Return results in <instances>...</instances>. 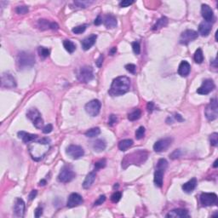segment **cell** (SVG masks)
I'll return each instance as SVG.
<instances>
[{
    "instance_id": "cell-1",
    "label": "cell",
    "mask_w": 218,
    "mask_h": 218,
    "mask_svg": "<svg viewBox=\"0 0 218 218\" xmlns=\"http://www.w3.org/2000/svg\"><path fill=\"white\" fill-rule=\"evenodd\" d=\"M131 87V80L125 76L118 77L113 80L108 93L112 96H119L127 93Z\"/></svg>"
},
{
    "instance_id": "cell-2",
    "label": "cell",
    "mask_w": 218,
    "mask_h": 218,
    "mask_svg": "<svg viewBox=\"0 0 218 218\" xmlns=\"http://www.w3.org/2000/svg\"><path fill=\"white\" fill-rule=\"evenodd\" d=\"M35 64V57L32 53L22 51L17 55L16 65L19 70H26L32 68Z\"/></svg>"
},
{
    "instance_id": "cell-3",
    "label": "cell",
    "mask_w": 218,
    "mask_h": 218,
    "mask_svg": "<svg viewBox=\"0 0 218 218\" xmlns=\"http://www.w3.org/2000/svg\"><path fill=\"white\" fill-rule=\"evenodd\" d=\"M147 159V153L145 151H138L131 153L125 156L124 159L122 161V166L124 167L125 164H136L144 163Z\"/></svg>"
},
{
    "instance_id": "cell-4",
    "label": "cell",
    "mask_w": 218,
    "mask_h": 218,
    "mask_svg": "<svg viewBox=\"0 0 218 218\" xmlns=\"http://www.w3.org/2000/svg\"><path fill=\"white\" fill-rule=\"evenodd\" d=\"M94 79L93 68L89 66H84L81 67L78 73V79L82 83H88Z\"/></svg>"
},
{
    "instance_id": "cell-5",
    "label": "cell",
    "mask_w": 218,
    "mask_h": 218,
    "mask_svg": "<svg viewBox=\"0 0 218 218\" xmlns=\"http://www.w3.org/2000/svg\"><path fill=\"white\" fill-rule=\"evenodd\" d=\"M75 176L76 175L73 171L72 167L70 165H65L62 168L60 174H59L58 181L62 183H67V182H69L72 180H73Z\"/></svg>"
},
{
    "instance_id": "cell-6",
    "label": "cell",
    "mask_w": 218,
    "mask_h": 218,
    "mask_svg": "<svg viewBox=\"0 0 218 218\" xmlns=\"http://www.w3.org/2000/svg\"><path fill=\"white\" fill-rule=\"evenodd\" d=\"M205 116L209 121H213L216 119L218 117V105L217 100L216 98L212 99L209 105L205 108Z\"/></svg>"
},
{
    "instance_id": "cell-7",
    "label": "cell",
    "mask_w": 218,
    "mask_h": 218,
    "mask_svg": "<svg viewBox=\"0 0 218 218\" xmlns=\"http://www.w3.org/2000/svg\"><path fill=\"white\" fill-rule=\"evenodd\" d=\"M26 116L30 120H32L33 123V125L37 128V129H41L44 125V120L41 118V114L37 110L36 108H30L27 113H26Z\"/></svg>"
},
{
    "instance_id": "cell-8",
    "label": "cell",
    "mask_w": 218,
    "mask_h": 218,
    "mask_svg": "<svg viewBox=\"0 0 218 218\" xmlns=\"http://www.w3.org/2000/svg\"><path fill=\"white\" fill-rule=\"evenodd\" d=\"M101 102L99 100H92L90 102H88L87 104L85 105V111L86 113L91 117L97 116L100 113L101 110Z\"/></svg>"
},
{
    "instance_id": "cell-9",
    "label": "cell",
    "mask_w": 218,
    "mask_h": 218,
    "mask_svg": "<svg viewBox=\"0 0 218 218\" xmlns=\"http://www.w3.org/2000/svg\"><path fill=\"white\" fill-rule=\"evenodd\" d=\"M67 154L73 159H79L84 156V151L82 147L78 145H70L67 147Z\"/></svg>"
},
{
    "instance_id": "cell-10",
    "label": "cell",
    "mask_w": 218,
    "mask_h": 218,
    "mask_svg": "<svg viewBox=\"0 0 218 218\" xmlns=\"http://www.w3.org/2000/svg\"><path fill=\"white\" fill-rule=\"evenodd\" d=\"M198 38V33L194 30H186L181 34L179 42L180 44L187 45L190 42H192L193 40H195Z\"/></svg>"
},
{
    "instance_id": "cell-11",
    "label": "cell",
    "mask_w": 218,
    "mask_h": 218,
    "mask_svg": "<svg viewBox=\"0 0 218 218\" xmlns=\"http://www.w3.org/2000/svg\"><path fill=\"white\" fill-rule=\"evenodd\" d=\"M171 143H172V139L171 137L160 139L159 141L155 142V144L153 145V150L157 153L166 151L169 148V147L171 145Z\"/></svg>"
},
{
    "instance_id": "cell-12",
    "label": "cell",
    "mask_w": 218,
    "mask_h": 218,
    "mask_svg": "<svg viewBox=\"0 0 218 218\" xmlns=\"http://www.w3.org/2000/svg\"><path fill=\"white\" fill-rule=\"evenodd\" d=\"M217 195L214 193H203L200 195V202L204 206H211L216 203Z\"/></svg>"
},
{
    "instance_id": "cell-13",
    "label": "cell",
    "mask_w": 218,
    "mask_h": 218,
    "mask_svg": "<svg viewBox=\"0 0 218 218\" xmlns=\"http://www.w3.org/2000/svg\"><path fill=\"white\" fill-rule=\"evenodd\" d=\"M215 89V84L213 80L205 79L202 85L197 90V93L200 95H208Z\"/></svg>"
},
{
    "instance_id": "cell-14",
    "label": "cell",
    "mask_w": 218,
    "mask_h": 218,
    "mask_svg": "<svg viewBox=\"0 0 218 218\" xmlns=\"http://www.w3.org/2000/svg\"><path fill=\"white\" fill-rule=\"evenodd\" d=\"M83 202H84L83 198L79 193H71L70 196L68 197L67 202V206L68 208L76 207V206H79L80 204H82Z\"/></svg>"
},
{
    "instance_id": "cell-15",
    "label": "cell",
    "mask_w": 218,
    "mask_h": 218,
    "mask_svg": "<svg viewBox=\"0 0 218 218\" xmlns=\"http://www.w3.org/2000/svg\"><path fill=\"white\" fill-rule=\"evenodd\" d=\"M2 87L13 89L16 87V82L14 77L10 73H3L2 75Z\"/></svg>"
},
{
    "instance_id": "cell-16",
    "label": "cell",
    "mask_w": 218,
    "mask_h": 218,
    "mask_svg": "<svg viewBox=\"0 0 218 218\" xmlns=\"http://www.w3.org/2000/svg\"><path fill=\"white\" fill-rule=\"evenodd\" d=\"M25 202L21 198H17L15 200V205H14V211L15 214L19 217H23L25 214Z\"/></svg>"
},
{
    "instance_id": "cell-17",
    "label": "cell",
    "mask_w": 218,
    "mask_h": 218,
    "mask_svg": "<svg viewBox=\"0 0 218 218\" xmlns=\"http://www.w3.org/2000/svg\"><path fill=\"white\" fill-rule=\"evenodd\" d=\"M201 14L203 18L205 20V22H211L214 20V13L213 10L209 5L207 4H203L201 7Z\"/></svg>"
},
{
    "instance_id": "cell-18",
    "label": "cell",
    "mask_w": 218,
    "mask_h": 218,
    "mask_svg": "<svg viewBox=\"0 0 218 218\" xmlns=\"http://www.w3.org/2000/svg\"><path fill=\"white\" fill-rule=\"evenodd\" d=\"M211 29H212V24L211 22H205L204 21L200 24L199 26V31L200 33L201 34V36L207 37L210 33H211Z\"/></svg>"
},
{
    "instance_id": "cell-19",
    "label": "cell",
    "mask_w": 218,
    "mask_h": 218,
    "mask_svg": "<svg viewBox=\"0 0 218 218\" xmlns=\"http://www.w3.org/2000/svg\"><path fill=\"white\" fill-rule=\"evenodd\" d=\"M96 38H97V36H96L95 34H91V36L85 38L81 42L82 48L84 49V50H90V49H91V48L95 44Z\"/></svg>"
},
{
    "instance_id": "cell-20",
    "label": "cell",
    "mask_w": 218,
    "mask_h": 218,
    "mask_svg": "<svg viewBox=\"0 0 218 218\" xmlns=\"http://www.w3.org/2000/svg\"><path fill=\"white\" fill-rule=\"evenodd\" d=\"M188 212L186 210L183 209H176L173 211H170L167 215L166 217H173V218H183L188 217Z\"/></svg>"
},
{
    "instance_id": "cell-21",
    "label": "cell",
    "mask_w": 218,
    "mask_h": 218,
    "mask_svg": "<svg viewBox=\"0 0 218 218\" xmlns=\"http://www.w3.org/2000/svg\"><path fill=\"white\" fill-rule=\"evenodd\" d=\"M191 66L187 61H182L178 67V74L181 77H187L190 73Z\"/></svg>"
},
{
    "instance_id": "cell-22",
    "label": "cell",
    "mask_w": 218,
    "mask_h": 218,
    "mask_svg": "<svg viewBox=\"0 0 218 218\" xmlns=\"http://www.w3.org/2000/svg\"><path fill=\"white\" fill-rule=\"evenodd\" d=\"M18 136L19 138H21L25 142V143H30V142H34L37 138H38V135L34 134H30L25 131H20L18 132Z\"/></svg>"
},
{
    "instance_id": "cell-23",
    "label": "cell",
    "mask_w": 218,
    "mask_h": 218,
    "mask_svg": "<svg viewBox=\"0 0 218 218\" xmlns=\"http://www.w3.org/2000/svg\"><path fill=\"white\" fill-rule=\"evenodd\" d=\"M104 25L108 29H113L117 26V19L113 15H107L104 19Z\"/></svg>"
},
{
    "instance_id": "cell-24",
    "label": "cell",
    "mask_w": 218,
    "mask_h": 218,
    "mask_svg": "<svg viewBox=\"0 0 218 218\" xmlns=\"http://www.w3.org/2000/svg\"><path fill=\"white\" fill-rule=\"evenodd\" d=\"M95 177H96L95 172H94V171L90 172V173L86 176V177H85L84 182H83V188H84V189L90 188L91 186H92V184L94 183Z\"/></svg>"
},
{
    "instance_id": "cell-25",
    "label": "cell",
    "mask_w": 218,
    "mask_h": 218,
    "mask_svg": "<svg viewBox=\"0 0 218 218\" xmlns=\"http://www.w3.org/2000/svg\"><path fill=\"white\" fill-rule=\"evenodd\" d=\"M197 186V179L196 178H192L190 181H188V182L184 183L182 185V190L187 193H190L193 192V190L195 189Z\"/></svg>"
},
{
    "instance_id": "cell-26",
    "label": "cell",
    "mask_w": 218,
    "mask_h": 218,
    "mask_svg": "<svg viewBox=\"0 0 218 218\" xmlns=\"http://www.w3.org/2000/svg\"><path fill=\"white\" fill-rule=\"evenodd\" d=\"M164 171H162V170H159L157 169L155 173H154V183L157 187H159L161 188L163 186V177H164Z\"/></svg>"
},
{
    "instance_id": "cell-27",
    "label": "cell",
    "mask_w": 218,
    "mask_h": 218,
    "mask_svg": "<svg viewBox=\"0 0 218 218\" xmlns=\"http://www.w3.org/2000/svg\"><path fill=\"white\" fill-rule=\"evenodd\" d=\"M106 147H107L106 142L104 140H102V139L96 140V141L94 142V144H93V148H94L95 151L97 152V153H101L102 151H104Z\"/></svg>"
},
{
    "instance_id": "cell-28",
    "label": "cell",
    "mask_w": 218,
    "mask_h": 218,
    "mask_svg": "<svg viewBox=\"0 0 218 218\" xmlns=\"http://www.w3.org/2000/svg\"><path fill=\"white\" fill-rule=\"evenodd\" d=\"M133 145V141L131 139H124L119 142V148L120 151H126Z\"/></svg>"
},
{
    "instance_id": "cell-29",
    "label": "cell",
    "mask_w": 218,
    "mask_h": 218,
    "mask_svg": "<svg viewBox=\"0 0 218 218\" xmlns=\"http://www.w3.org/2000/svg\"><path fill=\"white\" fill-rule=\"evenodd\" d=\"M168 24V19L166 17H161L160 19H159L157 22L154 24V26H153V31H156V30L161 29L162 27H164L165 26Z\"/></svg>"
},
{
    "instance_id": "cell-30",
    "label": "cell",
    "mask_w": 218,
    "mask_h": 218,
    "mask_svg": "<svg viewBox=\"0 0 218 218\" xmlns=\"http://www.w3.org/2000/svg\"><path fill=\"white\" fill-rule=\"evenodd\" d=\"M63 46L66 49V50L69 53H73L76 50V45L71 40H65L63 42Z\"/></svg>"
},
{
    "instance_id": "cell-31",
    "label": "cell",
    "mask_w": 218,
    "mask_h": 218,
    "mask_svg": "<svg viewBox=\"0 0 218 218\" xmlns=\"http://www.w3.org/2000/svg\"><path fill=\"white\" fill-rule=\"evenodd\" d=\"M142 115V112L140 109H135L133 112H131L129 115H128V119L130 121H135V120L139 119L141 118Z\"/></svg>"
},
{
    "instance_id": "cell-32",
    "label": "cell",
    "mask_w": 218,
    "mask_h": 218,
    "mask_svg": "<svg viewBox=\"0 0 218 218\" xmlns=\"http://www.w3.org/2000/svg\"><path fill=\"white\" fill-rule=\"evenodd\" d=\"M100 133H101V130H100V128L95 127V128H92V129H91V130H89L88 131H86V132H85V135H86L87 137H91V138H92V137H95V136L99 135Z\"/></svg>"
},
{
    "instance_id": "cell-33",
    "label": "cell",
    "mask_w": 218,
    "mask_h": 218,
    "mask_svg": "<svg viewBox=\"0 0 218 218\" xmlns=\"http://www.w3.org/2000/svg\"><path fill=\"white\" fill-rule=\"evenodd\" d=\"M194 61L196 63L198 64H201L202 62H204V54H203V51L201 49H198L195 53H194Z\"/></svg>"
},
{
    "instance_id": "cell-34",
    "label": "cell",
    "mask_w": 218,
    "mask_h": 218,
    "mask_svg": "<svg viewBox=\"0 0 218 218\" xmlns=\"http://www.w3.org/2000/svg\"><path fill=\"white\" fill-rule=\"evenodd\" d=\"M50 23L51 22H48L47 20H39L38 21V27L41 30H46L48 28H50Z\"/></svg>"
},
{
    "instance_id": "cell-35",
    "label": "cell",
    "mask_w": 218,
    "mask_h": 218,
    "mask_svg": "<svg viewBox=\"0 0 218 218\" xmlns=\"http://www.w3.org/2000/svg\"><path fill=\"white\" fill-rule=\"evenodd\" d=\"M168 167V162L167 160L164 159H160L158 161L157 164V169L159 170H162V171H165Z\"/></svg>"
},
{
    "instance_id": "cell-36",
    "label": "cell",
    "mask_w": 218,
    "mask_h": 218,
    "mask_svg": "<svg viewBox=\"0 0 218 218\" xmlns=\"http://www.w3.org/2000/svg\"><path fill=\"white\" fill-rule=\"evenodd\" d=\"M38 54H39L40 56L43 57V58H46V57H48V56L50 55V50L45 47H38Z\"/></svg>"
},
{
    "instance_id": "cell-37",
    "label": "cell",
    "mask_w": 218,
    "mask_h": 218,
    "mask_svg": "<svg viewBox=\"0 0 218 218\" xmlns=\"http://www.w3.org/2000/svg\"><path fill=\"white\" fill-rule=\"evenodd\" d=\"M144 135H145V128L141 126L135 131V138L137 140H141L144 137Z\"/></svg>"
},
{
    "instance_id": "cell-38",
    "label": "cell",
    "mask_w": 218,
    "mask_h": 218,
    "mask_svg": "<svg viewBox=\"0 0 218 218\" xmlns=\"http://www.w3.org/2000/svg\"><path fill=\"white\" fill-rule=\"evenodd\" d=\"M86 29V25H81V26H75L74 28H73L72 32L75 34H81L83 33Z\"/></svg>"
},
{
    "instance_id": "cell-39",
    "label": "cell",
    "mask_w": 218,
    "mask_h": 218,
    "mask_svg": "<svg viewBox=\"0 0 218 218\" xmlns=\"http://www.w3.org/2000/svg\"><path fill=\"white\" fill-rule=\"evenodd\" d=\"M210 142L211 144L214 147H216L218 144V134L216 132H215L213 134L211 135L210 136Z\"/></svg>"
},
{
    "instance_id": "cell-40",
    "label": "cell",
    "mask_w": 218,
    "mask_h": 218,
    "mask_svg": "<svg viewBox=\"0 0 218 218\" xmlns=\"http://www.w3.org/2000/svg\"><path fill=\"white\" fill-rule=\"evenodd\" d=\"M106 164H107V161H106L105 159H100L97 162H95V170H100V169H102L106 166Z\"/></svg>"
},
{
    "instance_id": "cell-41",
    "label": "cell",
    "mask_w": 218,
    "mask_h": 218,
    "mask_svg": "<svg viewBox=\"0 0 218 218\" xmlns=\"http://www.w3.org/2000/svg\"><path fill=\"white\" fill-rule=\"evenodd\" d=\"M15 11L19 15H25L29 11V10H28V7H26V6H18L16 8Z\"/></svg>"
},
{
    "instance_id": "cell-42",
    "label": "cell",
    "mask_w": 218,
    "mask_h": 218,
    "mask_svg": "<svg viewBox=\"0 0 218 218\" xmlns=\"http://www.w3.org/2000/svg\"><path fill=\"white\" fill-rule=\"evenodd\" d=\"M121 197H122V193H120V192H115L111 196V200L113 203H118L120 200V199H121Z\"/></svg>"
},
{
    "instance_id": "cell-43",
    "label": "cell",
    "mask_w": 218,
    "mask_h": 218,
    "mask_svg": "<svg viewBox=\"0 0 218 218\" xmlns=\"http://www.w3.org/2000/svg\"><path fill=\"white\" fill-rule=\"evenodd\" d=\"M132 49H133V51H134L135 54H140V52H141V46H140L139 42H133L132 43Z\"/></svg>"
},
{
    "instance_id": "cell-44",
    "label": "cell",
    "mask_w": 218,
    "mask_h": 218,
    "mask_svg": "<svg viewBox=\"0 0 218 218\" xmlns=\"http://www.w3.org/2000/svg\"><path fill=\"white\" fill-rule=\"evenodd\" d=\"M181 155H182V152H181V150H180V149H176V150H175L174 152L171 153V154H170V158L172 159H176L180 158Z\"/></svg>"
},
{
    "instance_id": "cell-45",
    "label": "cell",
    "mask_w": 218,
    "mask_h": 218,
    "mask_svg": "<svg viewBox=\"0 0 218 218\" xmlns=\"http://www.w3.org/2000/svg\"><path fill=\"white\" fill-rule=\"evenodd\" d=\"M125 69L127 70L129 73L134 74V73H135V72H136V67H135V65H134V64L130 63V64H127V65L125 66Z\"/></svg>"
},
{
    "instance_id": "cell-46",
    "label": "cell",
    "mask_w": 218,
    "mask_h": 218,
    "mask_svg": "<svg viewBox=\"0 0 218 218\" xmlns=\"http://www.w3.org/2000/svg\"><path fill=\"white\" fill-rule=\"evenodd\" d=\"M117 122H118V118L116 117V115H114V114H111V115L109 116V119H108L109 125H110V126H113V124H116Z\"/></svg>"
},
{
    "instance_id": "cell-47",
    "label": "cell",
    "mask_w": 218,
    "mask_h": 218,
    "mask_svg": "<svg viewBox=\"0 0 218 218\" xmlns=\"http://www.w3.org/2000/svg\"><path fill=\"white\" fill-rule=\"evenodd\" d=\"M105 200H106V196H105V195H101V196L99 197L97 200L95 201L94 205H95V206H97V205H101V204H102L105 202Z\"/></svg>"
},
{
    "instance_id": "cell-48",
    "label": "cell",
    "mask_w": 218,
    "mask_h": 218,
    "mask_svg": "<svg viewBox=\"0 0 218 218\" xmlns=\"http://www.w3.org/2000/svg\"><path fill=\"white\" fill-rule=\"evenodd\" d=\"M132 4H134V1H130V0H124V1H121L119 3V6L122 8L129 7L130 5H131Z\"/></svg>"
},
{
    "instance_id": "cell-49",
    "label": "cell",
    "mask_w": 218,
    "mask_h": 218,
    "mask_svg": "<svg viewBox=\"0 0 218 218\" xmlns=\"http://www.w3.org/2000/svg\"><path fill=\"white\" fill-rule=\"evenodd\" d=\"M92 2H88V1H83V2H80V1H78V2H75L74 4L78 5V7L79 8H86L88 5H90V4H91Z\"/></svg>"
},
{
    "instance_id": "cell-50",
    "label": "cell",
    "mask_w": 218,
    "mask_h": 218,
    "mask_svg": "<svg viewBox=\"0 0 218 218\" xmlns=\"http://www.w3.org/2000/svg\"><path fill=\"white\" fill-rule=\"evenodd\" d=\"M52 130H53L52 124H49L43 128V132H44V134H49V133H50L51 131H52Z\"/></svg>"
},
{
    "instance_id": "cell-51",
    "label": "cell",
    "mask_w": 218,
    "mask_h": 218,
    "mask_svg": "<svg viewBox=\"0 0 218 218\" xmlns=\"http://www.w3.org/2000/svg\"><path fill=\"white\" fill-rule=\"evenodd\" d=\"M42 214H43V208L41 207V206H38V208H36V210L34 211V216H35V217H40V216H42Z\"/></svg>"
},
{
    "instance_id": "cell-52",
    "label": "cell",
    "mask_w": 218,
    "mask_h": 218,
    "mask_svg": "<svg viewBox=\"0 0 218 218\" xmlns=\"http://www.w3.org/2000/svg\"><path fill=\"white\" fill-rule=\"evenodd\" d=\"M103 59H104L103 55H102V54H101V55L99 56V58L96 60L95 63H96V66H97L98 67H101L102 66V63H103Z\"/></svg>"
},
{
    "instance_id": "cell-53",
    "label": "cell",
    "mask_w": 218,
    "mask_h": 218,
    "mask_svg": "<svg viewBox=\"0 0 218 218\" xmlns=\"http://www.w3.org/2000/svg\"><path fill=\"white\" fill-rule=\"evenodd\" d=\"M153 108H154V103L153 102H148L147 105V109L148 113H152L153 111Z\"/></svg>"
},
{
    "instance_id": "cell-54",
    "label": "cell",
    "mask_w": 218,
    "mask_h": 218,
    "mask_svg": "<svg viewBox=\"0 0 218 218\" xmlns=\"http://www.w3.org/2000/svg\"><path fill=\"white\" fill-rule=\"evenodd\" d=\"M37 194H38V192H37V190H33L31 193H30L29 194V200H34L35 198H36Z\"/></svg>"
},
{
    "instance_id": "cell-55",
    "label": "cell",
    "mask_w": 218,
    "mask_h": 218,
    "mask_svg": "<svg viewBox=\"0 0 218 218\" xmlns=\"http://www.w3.org/2000/svg\"><path fill=\"white\" fill-rule=\"evenodd\" d=\"M94 23L95 26H99V25H101V24H102V17H101V15H98V16H97V18L95 20Z\"/></svg>"
},
{
    "instance_id": "cell-56",
    "label": "cell",
    "mask_w": 218,
    "mask_h": 218,
    "mask_svg": "<svg viewBox=\"0 0 218 218\" xmlns=\"http://www.w3.org/2000/svg\"><path fill=\"white\" fill-rule=\"evenodd\" d=\"M58 28H59V26L57 23H55V22H51L50 23V29L57 30Z\"/></svg>"
},
{
    "instance_id": "cell-57",
    "label": "cell",
    "mask_w": 218,
    "mask_h": 218,
    "mask_svg": "<svg viewBox=\"0 0 218 218\" xmlns=\"http://www.w3.org/2000/svg\"><path fill=\"white\" fill-rule=\"evenodd\" d=\"M175 119L177 120L178 122H182V121H184V119H182V117L180 115V114H178V113H176L175 114Z\"/></svg>"
},
{
    "instance_id": "cell-58",
    "label": "cell",
    "mask_w": 218,
    "mask_h": 218,
    "mask_svg": "<svg viewBox=\"0 0 218 218\" xmlns=\"http://www.w3.org/2000/svg\"><path fill=\"white\" fill-rule=\"evenodd\" d=\"M117 52V48L116 47H113L111 50H110V51H109V53H110V54L111 55H113V54H115Z\"/></svg>"
},
{
    "instance_id": "cell-59",
    "label": "cell",
    "mask_w": 218,
    "mask_h": 218,
    "mask_svg": "<svg viewBox=\"0 0 218 218\" xmlns=\"http://www.w3.org/2000/svg\"><path fill=\"white\" fill-rule=\"evenodd\" d=\"M211 66H212V65L214 66L215 68H216V67H217V66H216V59H215V60H214V61H213V62H211Z\"/></svg>"
},
{
    "instance_id": "cell-60",
    "label": "cell",
    "mask_w": 218,
    "mask_h": 218,
    "mask_svg": "<svg viewBox=\"0 0 218 218\" xmlns=\"http://www.w3.org/2000/svg\"><path fill=\"white\" fill-rule=\"evenodd\" d=\"M46 184V181L45 180H41L39 182V185L40 186H44Z\"/></svg>"
},
{
    "instance_id": "cell-61",
    "label": "cell",
    "mask_w": 218,
    "mask_h": 218,
    "mask_svg": "<svg viewBox=\"0 0 218 218\" xmlns=\"http://www.w3.org/2000/svg\"><path fill=\"white\" fill-rule=\"evenodd\" d=\"M213 167H214V168L217 167V159L216 160V161L214 162V164H213Z\"/></svg>"
},
{
    "instance_id": "cell-62",
    "label": "cell",
    "mask_w": 218,
    "mask_h": 218,
    "mask_svg": "<svg viewBox=\"0 0 218 218\" xmlns=\"http://www.w3.org/2000/svg\"><path fill=\"white\" fill-rule=\"evenodd\" d=\"M119 188V184H118V183H116V184L114 185V187H113V188L115 189V188Z\"/></svg>"
}]
</instances>
